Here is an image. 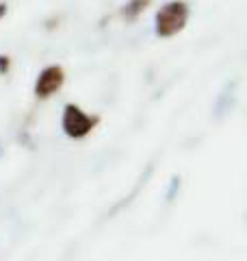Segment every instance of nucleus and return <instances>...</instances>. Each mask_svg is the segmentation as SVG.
I'll use <instances>...</instances> for the list:
<instances>
[{
	"label": "nucleus",
	"mask_w": 247,
	"mask_h": 261,
	"mask_svg": "<svg viewBox=\"0 0 247 261\" xmlns=\"http://www.w3.org/2000/svg\"><path fill=\"white\" fill-rule=\"evenodd\" d=\"M189 18H191V7L184 0H169L165 3L154 15V33L161 39H169L184 31Z\"/></svg>",
	"instance_id": "nucleus-1"
},
{
	"label": "nucleus",
	"mask_w": 247,
	"mask_h": 261,
	"mask_svg": "<svg viewBox=\"0 0 247 261\" xmlns=\"http://www.w3.org/2000/svg\"><path fill=\"white\" fill-rule=\"evenodd\" d=\"M100 124V116L87 113L76 102H68L61 111V130L70 140H85Z\"/></svg>",
	"instance_id": "nucleus-2"
},
{
	"label": "nucleus",
	"mask_w": 247,
	"mask_h": 261,
	"mask_svg": "<svg viewBox=\"0 0 247 261\" xmlns=\"http://www.w3.org/2000/svg\"><path fill=\"white\" fill-rule=\"evenodd\" d=\"M63 83H65V70L61 65L52 63V65H46V68L37 74L33 92H35V96L39 100H46V98H50L52 94L59 92L63 87Z\"/></svg>",
	"instance_id": "nucleus-3"
},
{
	"label": "nucleus",
	"mask_w": 247,
	"mask_h": 261,
	"mask_svg": "<svg viewBox=\"0 0 247 261\" xmlns=\"http://www.w3.org/2000/svg\"><path fill=\"white\" fill-rule=\"evenodd\" d=\"M150 3H152V0H128V3L121 7V18L126 22L137 20L139 15L147 9V5H150Z\"/></svg>",
	"instance_id": "nucleus-4"
},
{
	"label": "nucleus",
	"mask_w": 247,
	"mask_h": 261,
	"mask_svg": "<svg viewBox=\"0 0 247 261\" xmlns=\"http://www.w3.org/2000/svg\"><path fill=\"white\" fill-rule=\"evenodd\" d=\"M11 70V57L9 55H0V76L9 74Z\"/></svg>",
	"instance_id": "nucleus-5"
},
{
	"label": "nucleus",
	"mask_w": 247,
	"mask_h": 261,
	"mask_svg": "<svg viewBox=\"0 0 247 261\" xmlns=\"http://www.w3.org/2000/svg\"><path fill=\"white\" fill-rule=\"evenodd\" d=\"M7 15V3H0V20Z\"/></svg>",
	"instance_id": "nucleus-6"
}]
</instances>
